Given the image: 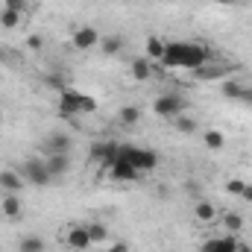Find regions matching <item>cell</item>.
Returning a JSON list of instances; mask_svg holds the SVG:
<instances>
[{
    "label": "cell",
    "instance_id": "cell-26",
    "mask_svg": "<svg viewBox=\"0 0 252 252\" xmlns=\"http://www.w3.org/2000/svg\"><path fill=\"white\" fill-rule=\"evenodd\" d=\"M0 27H3V30H15V27H21V15L12 12V9H3V12H0Z\"/></svg>",
    "mask_w": 252,
    "mask_h": 252
},
{
    "label": "cell",
    "instance_id": "cell-27",
    "mask_svg": "<svg viewBox=\"0 0 252 252\" xmlns=\"http://www.w3.org/2000/svg\"><path fill=\"white\" fill-rule=\"evenodd\" d=\"M173 126H176L182 135H190V132H196V126H199V124H196L193 118H185V115H179V118H173Z\"/></svg>",
    "mask_w": 252,
    "mask_h": 252
},
{
    "label": "cell",
    "instance_id": "cell-5",
    "mask_svg": "<svg viewBox=\"0 0 252 252\" xmlns=\"http://www.w3.org/2000/svg\"><path fill=\"white\" fill-rule=\"evenodd\" d=\"M185 106H188L185 97H179V94H161V97L153 103V112H156L158 118H164V121H173V118L182 115Z\"/></svg>",
    "mask_w": 252,
    "mask_h": 252
},
{
    "label": "cell",
    "instance_id": "cell-31",
    "mask_svg": "<svg viewBox=\"0 0 252 252\" xmlns=\"http://www.w3.org/2000/svg\"><path fill=\"white\" fill-rule=\"evenodd\" d=\"M27 47H30V50H41V47H44V38H41V35H30V38H27Z\"/></svg>",
    "mask_w": 252,
    "mask_h": 252
},
{
    "label": "cell",
    "instance_id": "cell-4",
    "mask_svg": "<svg viewBox=\"0 0 252 252\" xmlns=\"http://www.w3.org/2000/svg\"><path fill=\"white\" fill-rule=\"evenodd\" d=\"M21 173H24V179H27L30 185H35V188H47V185L53 182V176H50L44 158H27L24 167H21Z\"/></svg>",
    "mask_w": 252,
    "mask_h": 252
},
{
    "label": "cell",
    "instance_id": "cell-3",
    "mask_svg": "<svg viewBox=\"0 0 252 252\" xmlns=\"http://www.w3.org/2000/svg\"><path fill=\"white\" fill-rule=\"evenodd\" d=\"M118 158H126V161H129V164H135L141 173H150V170H156V167H158V153H156V150L135 147V144H121Z\"/></svg>",
    "mask_w": 252,
    "mask_h": 252
},
{
    "label": "cell",
    "instance_id": "cell-36",
    "mask_svg": "<svg viewBox=\"0 0 252 252\" xmlns=\"http://www.w3.org/2000/svg\"><path fill=\"white\" fill-rule=\"evenodd\" d=\"M3 59H6V50H3V47H0V62H3Z\"/></svg>",
    "mask_w": 252,
    "mask_h": 252
},
{
    "label": "cell",
    "instance_id": "cell-17",
    "mask_svg": "<svg viewBox=\"0 0 252 252\" xmlns=\"http://www.w3.org/2000/svg\"><path fill=\"white\" fill-rule=\"evenodd\" d=\"M193 217H196L199 223H214V220H217V208H214L208 199H199V202L193 205Z\"/></svg>",
    "mask_w": 252,
    "mask_h": 252
},
{
    "label": "cell",
    "instance_id": "cell-32",
    "mask_svg": "<svg viewBox=\"0 0 252 252\" xmlns=\"http://www.w3.org/2000/svg\"><path fill=\"white\" fill-rule=\"evenodd\" d=\"M106 252H129V244L126 241H118V244H112Z\"/></svg>",
    "mask_w": 252,
    "mask_h": 252
},
{
    "label": "cell",
    "instance_id": "cell-13",
    "mask_svg": "<svg viewBox=\"0 0 252 252\" xmlns=\"http://www.w3.org/2000/svg\"><path fill=\"white\" fill-rule=\"evenodd\" d=\"M0 211H3L6 220H21V214H24L21 196H18V193H3V199H0Z\"/></svg>",
    "mask_w": 252,
    "mask_h": 252
},
{
    "label": "cell",
    "instance_id": "cell-24",
    "mask_svg": "<svg viewBox=\"0 0 252 252\" xmlns=\"http://www.w3.org/2000/svg\"><path fill=\"white\" fill-rule=\"evenodd\" d=\"M223 226L229 229V235H238L244 229V217L238 211H229V214H223Z\"/></svg>",
    "mask_w": 252,
    "mask_h": 252
},
{
    "label": "cell",
    "instance_id": "cell-14",
    "mask_svg": "<svg viewBox=\"0 0 252 252\" xmlns=\"http://www.w3.org/2000/svg\"><path fill=\"white\" fill-rule=\"evenodd\" d=\"M24 182H27V179H24L18 170H9V167L0 170V190H3V193H18V190L24 188Z\"/></svg>",
    "mask_w": 252,
    "mask_h": 252
},
{
    "label": "cell",
    "instance_id": "cell-18",
    "mask_svg": "<svg viewBox=\"0 0 252 252\" xmlns=\"http://www.w3.org/2000/svg\"><path fill=\"white\" fill-rule=\"evenodd\" d=\"M226 190H229L232 196H241V199L252 202V182H244V179H229V182H226Z\"/></svg>",
    "mask_w": 252,
    "mask_h": 252
},
{
    "label": "cell",
    "instance_id": "cell-20",
    "mask_svg": "<svg viewBox=\"0 0 252 252\" xmlns=\"http://www.w3.org/2000/svg\"><path fill=\"white\" fill-rule=\"evenodd\" d=\"M202 141H205V147H208V150H214V153H220V150L226 147V135H223L220 129H205Z\"/></svg>",
    "mask_w": 252,
    "mask_h": 252
},
{
    "label": "cell",
    "instance_id": "cell-30",
    "mask_svg": "<svg viewBox=\"0 0 252 252\" xmlns=\"http://www.w3.org/2000/svg\"><path fill=\"white\" fill-rule=\"evenodd\" d=\"M3 9H12V12L24 15V12H30V0H3Z\"/></svg>",
    "mask_w": 252,
    "mask_h": 252
},
{
    "label": "cell",
    "instance_id": "cell-1",
    "mask_svg": "<svg viewBox=\"0 0 252 252\" xmlns=\"http://www.w3.org/2000/svg\"><path fill=\"white\" fill-rule=\"evenodd\" d=\"M211 62V50L205 44H196V41H167L164 44V56H161V64L164 67H188V70H196L202 64Z\"/></svg>",
    "mask_w": 252,
    "mask_h": 252
},
{
    "label": "cell",
    "instance_id": "cell-34",
    "mask_svg": "<svg viewBox=\"0 0 252 252\" xmlns=\"http://www.w3.org/2000/svg\"><path fill=\"white\" fill-rule=\"evenodd\" d=\"M220 6H235V3H241V0H217Z\"/></svg>",
    "mask_w": 252,
    "mask_h": 252
},
{
    "label": "cell",
    "instance_id": "cell-28",
    "mask_svg": "<svg viewBox=\"0 0 252 252\" xmlns=\"http://www.w3.org/2000/svg\"><path fill=\"white\" fill-rule=\"evenodd\" d=\"M44 82H47V88H56L59 94L67 88V79H64L62 73H47V76H44Z\"/></svg>",
    "mask_w": 252,
    "mask_h": 252
},
{
    "label": "cell",
    "instance_id": "cell-33",
    "mask_svg": "<svg viewBox=\"0 0 252 252\" xmlns=\"http://www.w3.org/2000/svg\"><path fill=\"white\" fill-rule=\"evenodd\" d=\"M238 103H244V106H252V88H250V85L244 88V94H241V100H238Z\"/></svg>",
    "mask_w": 252,
    "mask_h": 252
},
{
    "label": "cell",
    "instance_id": "cell-29",
    "mask_svg": "<svg viewBox=\"0 0 252 252\" xmlns=\"http://www.w3.org/2000/svg\"><path fill=\"white\" fill-rule=\"evenodd\" d=\"M193 73H196V79H211V76H223V67H217V64H208V67H205V64H202V67H196Z\"/></svg>",
    "mask_w": 252,
    "mask_h": 252
},
{
    "label": "cell",
    "instance_id": "cell-12",
    "mask_svg": "<svg viewBox=\"0 0 252 252\" xmlns=\"http://www.w3.org/2000/svg\"><path fill=\"white\" fill-rule=\"evenodd\" d=\"M44 161H47V170H50L53 179H62L64 173L70 170V156L67 153H50Z\"/></svg>",
    "mask_w": 252,
    "mask_h": 252
},
{
    "label": "cell",
    "instance_id": "cell-8",
    "mask_svg": "<svg viewBox=\"0 0 252 252\" xmlns=\"http://www.w3.org/2000/svg\"><path fill=\"white\" fill-rule=\"evenodd\" d=\"M64 244H67V247H70V250H88V247H91V235H88V226H79V223H76V226H70V229H67V235H64Z\"/></svg>",
    "mask_w": 252,
    "mask_h": 252
},
{
    "label": "cell",
    "instance_id": "cell-25",
    "mask_svg": "<svg viewBox=\"0 0 252 252\" xmlns=\"http://www.w3.org/2000/svg\"><path fill=\"white\" fill-rule=\"evenodd\" d=\"M88 235H91V244H103L109 238V229H106V223L94 220V223H88Z\"/></svg>",
    "mask_w": 252,
    "mask_h": 252
},
{
    "label": "cell",
    "instance_id": "cell-2",
    "mask_svg": "<svg viewBox=\"0 0 252 252\" xmlns=\"http://www.w3.org/2000/svg\"><path fill=\"white\" fill-rule=\"evenodd\" d=\"M59 112L64 118H79V115H94L97 112V100L91 94H82V91H73V88H64L59 94Z\"/></svg>",
    "mask_w": 252,
    "mask_h": 252
},
{
    "label": "cell",
    "instance_id": "cell-10",
    "mask_svg": "<svg viewBox=\"0 0 252 252\" xmlns=\"http://www.w3.org/2000/svg\"><path fill=\"white\" fill-rule=\"evenodd\" d=\"M100 44V32L94 30V27H79L76 32H73V47L76 50H91V47H97Z\"/></svg>",
    "mask_w": 252,
    "mask_h": 252
},
{
    "label": "cell",
    "instance_id": "cell-11",
    "mask_svg": "<svg viewBox=\"0 0 252 252\" xmlns=\"http://www.w3.org/2000/svg\"><path fill=\"white\" fill-rule=\"evenodd\" d=\"M202 252H238V238H235V235L208 238V241L202 244Z\"/></svg>",
    "mask_w": 252,
    "mask_h": 252
},
{
    "label": "cell",
    "instance_id": "cell-6",
    "mask_svg": "<svg viewBox=\"0 0 252 252\" xmlns=\"http://www.w3.org/2000/svg\"><path fill=\"white\" fill-rule=\"evenodd\" d=\"M118 150H121L118 141H94L91 150H88V156H91L94 164H100V167H112V161L118 158Z\"/></svg>",
    "mask_w": 252,
    "mask_h": 252
},
{
    "label": "cell",
    "instance_id": "cell-21",
    "mask_svg": "<svg viewBox=\"0 0 252 252\" xmlns=\"http://www.w3.org/2000/svg\"><path fill=\"white\" fill-rule=\"evenodd\" d=\"M18 252H44V238L41 235H24L18 244Z\"/></svg>",
    "mask_w": 252,
    "mask_h": 252
},
{
    "label": "cell",
    "instance_id": "cell-15",
    "mask_svg": "<svg viewBox=\"0 0 252 252\" xmlns=\"http://www.w3.org/2000/svg\"><path fill=\"white\" fill-rule=\"evenodd\" d=\"M150 76H153V62H150L147 56L132 59V79H135V82H147Z\"/></svg>",
    "mask_w": 252,
    "mask_h": 252
},
{
    "label": "cell",
    "instance_id": "cell-16",
    "mask_svg": "<svg viewBox=\"0 0 252 252\" xmlns=\"http://www.w3.org/2000/svg\"><path fill=\"white\" fill-rule=\"evenodd\" d=\"M100 47H103V56H121L126 47V41L121 35H103L100 38Z\"/></svg>",
    "mask_w": 252,
    "mask_h": 252
},
{
    "label": "cell",
    "instance_id": "cell-22",
    "mask_svg": "<svg viewBox=\"0 0 252 252\" xmlns=\"http://www.w3.org/2000/svg\"><path fill=\"white\" fill-rule=\"evenodd\" d=\"M244 88H247V85H244L241 79H226V82L220 85V91H223V97H226V100H241Z\"/></svg>",
    "mask_w": 252,
    "mask_h": 252
},
{
    "label": "cell",
    "instance_id": "cell-9",
    "mask_svg": "<svg viewBox=\"0 0 252 252\" xmlns=\"http://www.w3.org/2000/svg\"><path fill=\"white\" fill-rule=\"evenodd\" d=\"M70 150H73V138L67 132H50L44 138V153L47 156L50 153H70Z\"/></svg>",
    "mask_w": 252,
    "mask_h": 252
},
{
    "label": "cell",
    "instance_id": "cell-19",
    "mask_svg": "<svg viewBox=\"0 0 252 252\" xmlns=\"http://www.w3.org/2000/svg\"><path fill=\"white\" fill-rule=\"evenodd\" d=\"M164 44H167V41H161L158 35H150V38H147V59H150V62H161Z\"/></svg>",
    "mask_w": 252,
    "mask_h": 252
},
{
    "label": "cell",
    "instance_id": "cell-7",
    "mask_svg": "<svg viewBox=\"0 0 252 252\" xmlns=\"http://www.w3.org/2000/svg\"><path fill=\"white\" fill-rule=\"evenodd\" d=\"M109 176L115 182H135V179H141V170L135 164H129L126 158H115L112 167H109Z\"/></svg>",
    "mask_w": 252,
    "mask_h": 252
},
{
    "label": "cell",
    "instance_id": "cell-23",
    "mask_svg": "<svg viewBox=\"0 0 252 252\" xmlns=\"http://www.w3.org/2000/svg\"><path fill=\"white\" fill-rule=\"evenodd\" d=\"M118 121H121L124 126H135L138 121H141V109H138V106H124L121 115H118Z\"/></svg>",
    "mask_w": 252,
    "mask_h": 252
},
{
    "label": "cell",
    "instance_id": "cell-35",
    "mask_svg": "<svg viewBox=\"0 0 252 252\" xmlns=\"http://www.w3.org/2000/svg\"><path fill=\"white\" fill-rule=\"evenodd\" d=\"M238 252H252V247H247V244H241V241H238Z\"/></svg>",
    "mask_w": 252,
    "mask_h": 252
}]
</instances>
